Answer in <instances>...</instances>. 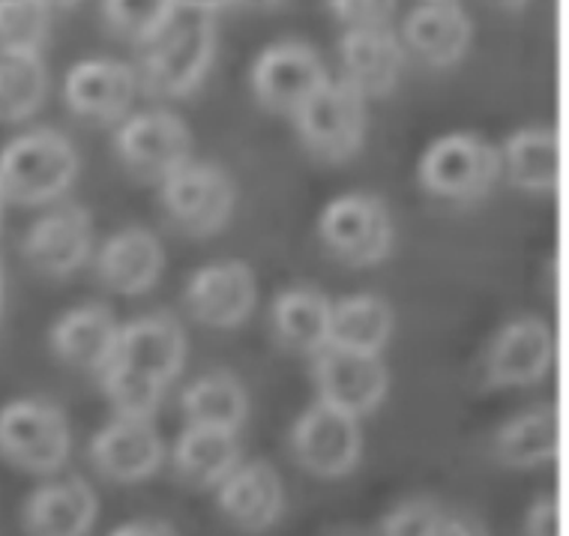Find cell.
<instances>
[{
  "mask_svg": "<svg viewBox=\"0 0 569 536\" xmlns=\"http://www.w3.org/2000/svg\"><path fill=\"white\" fill-rule=\"evenodd\" d=\"M187 330L168 312L120 324L118 345L97 378L111 408L123 417H153L187 363Z\"/></svg>",
  "mask_w": 569,
  "mask_h": 536,
  "instance_id": "cell-1",
  "label": "cell"
},
{
  "mask_svg": "<svg viewBox=\"0 0 569 536\" xmlns=\"http://www.w3.org/2000/svg\"><path fill=\"white\" fill-rule=\"evenodd\" d=\"M79 168V150L58 129H28L0 147V186L10 205H54L76 183Z\"/></svg>",
  "mask_w": 569,
  "mask_h": 536,
  "instance_id": "cell-2",
  "label": "cell"
},
{
  "mask_svg": "<svg viewBox=\"0 0 569 536\" xmlns=\"http://www.w3.org/2000/svg\"><path fill=\"white\" fill-rule=\"evenodd\" d=\"M72 429L60 405L49 399H16L0 408V456L12 468L51 477L69 461Z\"/></svg>",
  "mask_w": 569,
  "mask_h": 536,
  "instance_id": "cell-3",
  "label": "cell"
},
{
  "mask_svg": "<svg viewBox=\"0 0 569 536\" xmlns=\"http://www.w3.org/2000/svg\"><path fill=\"white\" fill-rule=\"evenodd\" d=\"M297 136L315 159L345 162L360 153L369 129V99L345 79H327L295 115Z\"/></svg>",
  "mask_w": 569,
  "mask_h": 536,
  "instance_id": "cell-4",
  "label": "cell"
},
{
  "mask_svg": "<svg viewBox=\"0 0 569 536\" xmlns=\"http://www.w3.org/2000/svg\"><path fill=\"white\" fill-rule=\"evenodd\" d=\"M217 42V24L210 16L168 28L157 42H150L141 69H136L138 88L159 99L189 97L213 67Z\"/></svg>",
  "mask_w": 569,
  "mask_h": 536,
  "instance_id": "cell-5",
  "label": "cell"
},
{
  "mask_svg": "<svg viewBox=\"0 0 569 536\" xmlns=\"http://www.w3.org/2000/svg\"><path fill=\"white\" fill-rule=\"evenodd\" d=\"M417 177L426 192L447 201H477L501 180V153L486 138L450 132L426 147Z\"/></svg>",
  "mask_w": 569,
  "mask_h": 536,
  "instance_id": "cell-6",
  "label": "cell"
},
{
  "mask_svg": "<svg viewBox=\"0 0 569 536\" xmlns=\"http://www.w3.org/2000/svg\"><path fill=\"white\" fill-rule=\"evenodd\" d=\"M318 235L339 261L369 267L393 252L396 222L378 196L345 192L321 210Z\"/></svg>",
  "mask_w": 569,
  "mask_h": 536,
  "instance_id": "cell-7",
  "label": "cell"
},
{
  "mask_svg": "<svg viewBox=\"0 0 569 536\" xmlns=\"http://www.w3.org/2000/svg\"><path fill=\"white\" fill-rule=\"evenodd\" d=\"M159 198L183 231L207 237L222 231L234 214L237 186L217 162L189 159L159 183Z\"/></svg>",
  "mask_w": 569,
  "mask_h": 536,
  "instance_id": "cell-8",
  "label": "cell"
},
{
  "mask_svg": "<svg viewBox=\"0 0 569 536\" xmlns=\"http://www.w3.org/2000/svg\"><path fill=\"white\" fill-rule=\"evenodd\" d=\"M114 150L132 175L162 183L171 171L192 159V132L174 111L150 108L120 120Z\"/></svg>",
  "mask_w": 569,
  "mask_h": 536,
  "instance_id": "cell-9",
  "label": "cell"
},
{
  "mask_svg": "<svg viewBox=\"0 0 569 536\" xmlns=\"http://www.w3.org/2000/svg\"><path fill=\"white\" fill-rule=\"evenodd\" d=\"M291 453L315 477H348L363 456L360 419L315 399L291 429Z\"/></svg>",
  "mask_w": 569,
  "mask_h": 536,
  "instance_id": "cell-10",
  "label": "cell"
},
{
  "mask_svg": "<svg viewBox=\"0 0 569 536\" xmlns=\"http://www.w3.org/2000/svg\"><path fill=\"white\" fill-rule=\"evenodd\" d=\"M312 380L318 401L360 419L387 399L390 369L381 354L345 351L336 345H325L312 354Z\"/></svg>",
  "mask_w": 569,
  "mask_h": 536,
  "instance_id": "cell-11",
  "label": "cell"
},
{
  "mask_svg": "<svg viewBox=\"0 0 569 536\" xmlns=\"http://www.w3.org/2000/svg\"><path fill=\"white\" fill-rule=\"evenodd\" d=\"M327 79L330 76H327L321 54L312 46L297 40L267 46L252 63V72H249L252 93H256L258 102L267 111L288 115V118H295L306 99L312 97Z\"/></svg>",
  "mask_w": 569,
  "mask_h": 536,
  "instance_id": "cell-12",
  "label": "cell"
},
{
  "mask_svg": "<svg viewBox=\"0 0 569 536\" xmlns=\"http://www.w3.org/2000/svg\"><path fill=\"white\" fill-rule=\"evenodd\" d=\"M555 366V332L542 318L521 315L495 332L482 360V380L495 390L540 384Z\"/></svg>",
  "mask_w": 569,
  "mask_h": 536,
  "instance_id": "cell-13",
  "label": "cell"
},
{
  "mask_svg": "<svg viewBox=\"0 0 569 536\" xmlns=\"http://www.w3.org/2000/svg\"><path fill=\"white\" fill-rule=\"evenodd\" d=\"M93 252V216L81 205H54L21 237L24 261L42 276L63 279Z\"/></svg>",
  "mask_w": 569,
  "mask_h": 536,
  "instance_id": "cell-14",
  "label": "cell"
},
{
  "mask_svg": "<svg viewBox=\"0 0 569 536\" xmlns=\"http://www.w3.org/2000/svg\"><path fill=\"white\" fill-rule=\"evenodd\" d=\"M183 302L196 321L213 330H234L256 312L258 279L252 267L237 258L204 264L189 276Z\"/></svg>",
  "mask_w": 569,
  "mask_h": 536,
  "instance_id": "cell-15",
  "label": "cell"
},
{
  "mask_svg": "<svg viewBox=\"0 0 569 536\" xmlns=\"http://www.w3.org/2000/svg\"><path fill=\"white\" fill-rule=\"evenodd\" d=\"M138 93V72L123 60L90 58L69 69L63 79V99L76 118L88 123H120L129 118Z\"/></svg>",
  "mask_w": 569,
  "mask_h": 536,
  "instance_id": "cell-16",
  "label": "cell"
},
{
  "mask_svg": "<svg viewBox=\"0 0 569 536\" xmlns=\"http://www.w3.org/2000/svg\"><path fill=\"white\" fill-rule=\"evenodd\" d=\"M88 456L99 477L111 483H141L153 477L166 461V444L153 417H118L90 438Z\"/></svg>",
  "mask_w": 569,
  "mask_h": 536,
  "instance_id": "cell-17",
  "label": "cell"
},
{
  "mask_svg": "<svg viewBox=\"0 0 569 536\" xmlns=\"http://www.w3.org/2000/svg\"><path fill=\"white\" fill-rule=\"evenodd\" d=\"M213 492L219 513L246 534L270 530L284 513L282 477L264 458L240 461Z\"/></svg>",
  "mask_w": 569,
  "mask_h": 536,
  "instance_id": "cell-18",
  "label": "cell"
},
{
  "mask_svg": "<svg viewBox=\"0 0 569 536\" xmlns=\"http://www.w3.org/2000/svg\"><path fill=\"white\" fill-rule=\"evenodd\" d=\"M93 267L106 288L138 297L159 282V276L166 270V249L150 228L127 225L102 240Z\"/></svg>",
  "mask_w": 569,
  "mask_h": 536,
  "instance_id": "cell-19",
  "label": "cell"
},
{
  "mask_svg": "<svg viewBox=\"0 0 569 536\" xmlns=\"http://www.w3.org/2000/svg\"><path fill=\"white\" fill-rule=\"evenodd\" d=\"M99 497L88 479L63 477L33 488L21 509L28 536H88L97 525Z\"/></svg>",
  "mask_w": 569,
  "mask_h": 536,
  "instance_id": "cell-20",
  "label": "cell"
},
{
  "mask_svg": "<svg viewBox=\"0 0 569 536\" xmlns=\"http://www.w3.org/2000/svg\"><path fill=\"white\" fill-rule=\"evenodd\" d=\"M118 318L106 302H81L51 324L49 348L69 369L99 375L118 345Z\"/></svg>",
  "mask_w": 569,
  "mask_h": 536,
  "instance_id": "cell-21",
  "label": "cell"
},
{
  "mask_svg": "<svg viewBox=\"0 0 569 536\" xmlns=\"http://www.w3.org/2000/svg\"><path fill=\"white\" fill-rule=\"evenodd\" d=\"M342 79L366 99L393 93L405 69V46L390 28L345 30L339 40Z\"/></svg>",
  "mask_w": 569,
  "mask_h": 536,
  "instance_id": "cell-22",
  "label": "cell"
},
{
  "mask_svg": "<svg viewBox=\"0 0 569 536\" xmlns=\"http://www.w3.org/2000/svg\"><path fill=\"white\" fill-rule=\"evenodd\" d=\"M473 24L459 0H422L402 24V46L429 67H452L471 46Z\"/></svg>",
  "mask_w": 569,
  "mask_h": 536,
  "instance_id": "cell-23",
  "label": "cell"
},
{
  "mask_svg": "<svg viewBox=\"0 0 569 536\" xmlns=\"http://www.w3.org/2000/svg\"><path fill=\"white\" fill-rule=\"evenodd\" d=\"M330 306L333 300L312 285H291L276 294L270 324L276 339L288 351L312 357L330 341Z\"/></svg>",
  "mask_w": 569,
  "mask_h": 536,
  "instance_id": "cell-24",
  "label": "cell"
},
{
  "mask_svg": "<svg viewBox=\"0 0 569 536\" xmlns=\"http://www.w3.org/2000/svg\"><path fill=\"white\" fill-rule=\"evenodd\" d=\"M501 153V177L530 196H551L560 180V141L551 127H525L512 132Z\"/></svg>",
  "mask_w": 569,
  "mask_h": 536,
  "instance_id": "cell-25",
  "label": "cell"
},
{
  "mask_svg": "<svg viewBox=\"0 0 569 536\" xmlns=\"http://www.w3.org/2000/svg\"><path fill=\"white\" fill-rule=\"evenodd\" d=\"M491 453L503 468L530 470L558 458V408L533 405L503 423L491 438Z\"/></svg>",
  "mask_w": 569,
  "mask_h": 536,
  "instance_id": "cell-26",
  "label": "cell"
},
{
  "mask_svg": "<svg viewBox=\"0 0 569 536\" xmlns=\"http://www.w3.org/2000/svg\"><path fill=\"white\" fill-rule=\"evenodd\" d=\"M240 461L243 449L234 431L204 426H187L171 449L174 474L192 488H217Z\"/></svg>",
  "mask_w": 569,
  "mask_h": 536,
  "instance_id": "cell-27",
  "label": "cell"
},
{
  "mask_svg": "<svg viewBox=\"0 0 569 536\" xmlns=\"http://www.w3.org/2000/svg\"><path fill=\"white\" fill-rule=\"evenodd\" d=\"M396 312L378 294H351L330 306V341L336 348L381 354L393 339Z\"/></svg>",
  "mask_w": 569,
  "mask_h": 536,
  "instance_id": "cell-28",
  "label": "cell"
},
{
  "mask_svg": "<svg viewBox=\"0 0 569 536\" xmlns=\"http://www.w3.org/2000/svg\"><path fill=\"white\" fill-rule=\"evenodd\" d=\"M180 410L187 426L240 431L249 417V393L231 371H207L180 393Z\"/></svg>",
  "mask_w": 569,
  "mask_h": 536,
  "instance_id": "cell-29",
  "label": "cell"
},
{
  "mask_svg": "<svg viewBox=\"0 0 569 536\" xmlns=\"http://www.w3.org/2000/svg\"><path fill=\"white\" fill-rule=\"evenodd\" d=\"M49 93V69L40 51H0V120L33 118Z\"/></svg>",
  "mask_w": 569,
  "mask_h": 536,
  "instance_id": "cell-30",
  "label": "cell"
},
{
  "mask_svg": "<svg viewBox=\"0 0 569 536\" xmlns=\"http://www.w3.org/2000/svg\"><path fill=\"white\" fill-rule=\"evenodd\" d=\"M177 0H102V19L114 37L150 46L174 24Z\"/></svg>",
  "mask_w": 569,
  "mask_h": 536,
  "instance_id": "cell-31",
  "label": "cell"
},
{
  "mask_svg": "<svg viewBox=\"0 0 569 536\" xmlns=\"http://www.w3.org/2000/svg\"><path fill=\"white\" fill-rule=\"evenodd\" d=\"M49 24V0H0V51H40Z\"/></svg>",
  "mask_w": 569,
  "mask_h": 536,
  "instance_id": "cell-32",
  "label": "cell"
},
{
  "mask_svg": "<svg viewBox=\"0 0 569 536\" xmlns=\"http://www.w3.org/2000/svg\"><path fill=\"white\" fill-rule=\"evenodd\" d=\"M443 507L429 497H413L381 518V536H435Z\"/></svg>",
  "mask_w": 569,
  "mask_h": 536,
  "instance_id": "cell-33",
  "label": "cell"
},
{
  "mask_svg": "<svg viewBox=\"0 0 569 536\" xmlns=\"http://www.w3.org/2000/svg\"><path fill=\"white\" fill-rule=\"evenodd\" d=\"M399 0H327V10L345 30L390 28Z\"/></svg>",
  "mask_w": 569,
  "mask_h": 536,
  "instance_id": "cell-34",
  "label": "cell"
},
{
  "mask_svg": "<svg viewBox=\"0 0 569 536\" xmlns=\"http://www.w3.org/2000/svg\"><path fill=\"white\" fill-rule=\"evenodd\" d=\"M525 536H560L558 530V500L555 495L537 497L525 516Z\"/></svg>",
  "mask_w": 569,
  "mask_h": 536,
  "instance_id": "cell-35",
  "label": "cell"
},
{
  "mask_svg": "<svg viewBox=\"0 0 569 536\" xmlns=\"http://www.w3.org/2000/svg\"><path fill=\"white\" fill-rule=\"evenodd\" d=\"M435 536H489V530H486L480 518L468 516V513H447L443 509Z\"/></svg>",
  "mask_w": 569,
  "mask_h": 536,
  "instance_id": "cell-36",
  "label": "cell"
},
{
  "mask_svg": "<svg viewBox=\"0 0 569 536\" xmlns=\"http://www.w3.org/2000/svg\"><path fill=\"white\" fill-rule=\"evenodd\" d=\"M109 536H177L174 527L168 522H159V518H136V522H127V525L114 527Z\"/></svg>",
  "mask_w": 569,
  "mask_h": 536,
  "instance_id": "cell-37",
  "label": "cell"
},
{
  "mask_svg": "<svg viewBox=\"0 0 569 536\" xmlns=\"http://www.w3.org/2000/svg\"><path fill=\"white\" fill-rule=\"evenodd\" d=\"M231 3H234V0H177L180 10L196 12V16H213V12L226 10Z\"/></svg>",
  "mask_w": 569,
  "mask_h": 536,
  "instance_id": "cell-38",
  "label": "cell"
},
{
  "mask_svg": "<svg viewBox=\"0 0 569 536\" xmlns=\"http://www.w3.org/2000/svg\"><path fill=\"white\" fill-rule=\"evenodd\" d=\"M3 309H7V267L0 261V318H3Z\"/></svg>",
  "mask_w": 569,
  "mask_h": 536,
  "instance_id": "cell-39",
  "label": "cell"
},
{
  "mask_svg": "<svg viewBox=\"0 0 569 536\" xmlns=\"http://www.w3.org/2000/svg\"><path fill=\"white\" fill-rule=\"evenodd\" d=\"M498 7H503V10H525L530 0H495Z\"/></svg>",
  "mask_w": 569,
  "mask_h": 536,
  "instance_id": "cell-40",
  "label": "cell"
},
{
  "mask_svg": "<svg viewBox=\"0 0 569 536\" xmlns=\"http://www.w3.org/2000/svg\"><path fill=\"white\" fill-rule=\"evenodd\" d=\"M240 3L252 7V10H270V7H276L279 0H240Z\"/></svg>",
  "mask_w": 569,
  "mask_h": 536,
  "instance_id": "cell-41",
  "label": "cell"
},
{
  "mask_svg": "<svg viewBox=\"0 0 569 536\" xmlns=\"http://www.w3.org/2000/svg\"><path fill=\"white\" fill-rule=\"evenodd\" d=\"M7 207H10V198L3 192V186H0V231H3V219H7Z\"/></svg>",
  "mask_w": 569,
  "mask_h": 536,
  "instance_id": "cell-42",
  "label": "cell"
},
{
  "mask_svg": "<svg viewBox=\"0 0 569 536\" xmlns=\"http://www.w3.org/2000/svg\"><path fill=\"white\" fill-rule=\"evenodd\" d=\"M76 3H79V0H49L51 10H54V7H58V10H69V7H76Z\"/></svg>",
  "mask_w": 569,
  "mask_h": 536,
  "instance_id": "cell-43",
  "label": "cell"
},
{
  "mask_svg": "<svg viewBox=\"0 0 569 536\" xmlns=\"http://www.w3.org/2000/svg\"><path fill=\"white\" fill-rule=\"evenodd\" d=\"M339 536H348V534H339Z\"/></svg>",
  "mask_w": 569,
  "mask_h": 536,
  "instance_id": "cell-44",
  "label": "cell"
}]
</instances>
